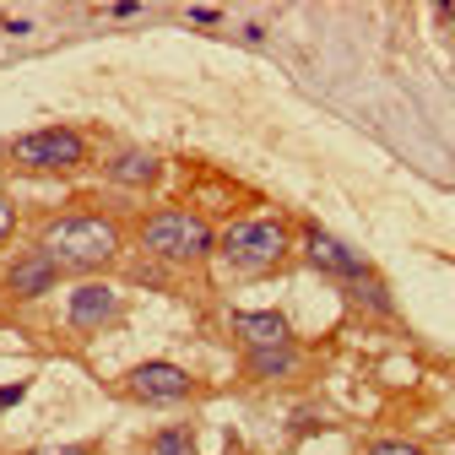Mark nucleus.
Listing matches in <instances>:
<instances>
[{
    "mask_svg": "<svg viewBox=\"0 0 455 455\" xmlns=\"http://www.w3.org/2000/svg\"><path fill=\"white\" fill-rule=\"evenodd\" d=\"M114 315H120V293H114L108 282H82V288H71L66 320H71L76 331H98V325H108Z\"/></svg>",
    "mask_w": 455,
    "mask_h": 455,
    "instance_id": "obj_7",
    "label": "nucleus"
},
{
    "mask_svg": "<svg viewBox=\"0 0 455 455\" xmlns=\"http://www.w3.org/2000/svg\"><path fill=\"white\" fill-rule=\"evenodd\" d=\"M17 402H22V385H6V390H0V412L17 407Z\"/></svg>",
    "mask_w": 455,
    "mask_h": 455,
    "instance_id": "obj_17",
    "label": "nucleus"
},
{
    "mask_svg": "<svg viewBox=\"0 0 455 455\" xmlns=\"http://www.w3.org/2000/svg\"><path fill=\"white\" fill-rule=\"evenodd\" d=\"M234 336L244 341L250 353L288 347V315H276V309H239L234 315Z\"/></svg>",
    "mask_w": 455,
    "mask_h": 455,
    "instance_id": "obj_8",
    "label": "nucleus"
},
{
    "mask_svg": "<svg viewBox=\"0 0 455 455\" xmlns=\"http://www.w3.org/2000/svg\"><path fill=\"white\" fill-rule=\"evenodd\" d=\"M157 174H163V157L147 152V147H131V152L108 157V180H120V185H152Z\"/></svg>",
    "mask_w": 455,
    "mask_h": 455,
    "instance_id": "obj_10",
    "label": "nucleus"
},
{
    "mask_svg": "<svg viewBox=\"0 0 455 455\" xmlns=\"http://www.w3.org/2000/svg\"><path fill=\"white\" fill-rule=\"evenodd\" d=\"M44 255L54 266H71V271H92V266H108L120 255V228L98 212H66L44 228Z\"/></svg>",
    "mask_w": 455,
    "mask_h": 455,
    "instance_id": "obj_1",
    "label": "nucleus"
},
{
    "mask_svg": "<svg viewBox=\"0 0 455 455\" xmlns=\"http://www.w3.org/2000/svg\"><path fill=\"white\" fill-rule=\"evenodd\" d=\"M12 157L22 168H33V174H66V168H76L87 157V141L66 125H49V131H28L12 141Z\"/></svg>",
    "mask_w": 455,
    "mask_h": 455,
    "instance_id": "obj_4",
    "label": "nucleus"
},
{
    "mask_svg": "<svg viewBox=\"0 0 455 455\" xmlns=\"http://www.w3.org/2000/svg\"><path fill=\"white\" fill-rule=\"evenodd\" d=\"M363 455H423L418 444H407V439H379V444H369Z\"/></svg>",
    "mask_w": 455,
    "mask_h": 455,
    "instance_id": "obj_14",
    "label": "nucleus"
},
{
    "mask_svg": "<svg viewBox=\"0 0 455 455\" xmlns=\"http://www.w3.org/2000/svg\"><path fill=\"white\" fill-rule=\"evenodd\" d=\"M12 228H17V206H12L6 196H0V244L12 239Z\"/></svg>",
    "mask_w": 455,
    "mask_h": 455,
    "instance_id": "obj_15",
    "label": "nucleus"
},
{
    "mask_svg": "<svg viewBox=\"0 0 455 455\" xmlns=\"http://www.w3.org/2000/svg\"><path fill=\"white\" fill-rule=\"evenodd\" d=\"M228 455H239V450H228Z\"/></svg>",
    "mask_w": 455,
    "mask_h": 455,
    "instance_id": "obj_18",
    "label": "nucleus"
},
{
    "mask_svg": "<svg viewBox=\"0 0 455 455\" xmlns=\"http://www.w3.org/2000/svg\"><path fill=\"white\" fill-rule=\"evenodd\" d=\"M141 244L157 255V260H201L217 239H212V228H206V217H196V212H152L147 222H141Z\"/></svg>",
    "mask_w": 455,
    "mask_h": 455,
    "instance_id": "obj_3",
    "label": "nucleus"
},
{
    "mask_svg": "<svg viewBox=\"0 0 455 455\" xmlns=\"http://www.w3.org/2000/svg\"><path fill=\"white\" fill-rule=\"evenodd\" d=\"M282 255H288V228L276 217H239L234 228L222 234V260L234 271H271Z\"/></svg>",
    "mask_w": 455,
    "mask_h": 455,
    "instance_id": "obj_2",
    "label": "nucleus"
},
{
    "mask_svg": "<svg viewBox=\"0 0 455 455\" xmlns=\"http://www.w3.org/2000/svg\"><path fill=\"white\" fill-rule=\"evenodd\" d=\"M33 455H87V450L82 444H38Z\"/></svg>",
    "mask_w": 455,
    "mask_h": 455,
    "instance_id": "obj_16",
    "label": "nucleus"
},
{
    "mask_svg": "<svg viewBox=\"0 0 455 455\" xmlns=\"http://www.w3.org/2000/svg\"><path fill=\"white\" fill-rule=\"evenodd\" d=\"M353 293H358V299H363L369 309H379V315H390V293H385V288H379V282H374V271L353 282Z\"/></svg>",
    "mask_w": 455,
    "mask_h": 455,
    "instance_id": "obj_13",
    "label": "nucleus"
},
{
    "mask_svg": "<svg viewBox=\"0 0 455 455\" xmlns=\"http://www.w3.org/2000/svg\"><path fill=\"white\" fill-rule=\"evenodd\" d=\"M304 255H309V266L315 271H325V276H341V282H358V276H369V266L341 244V239H331L325 228H304Z\"/></svg>",
    "mask_w": 455,
    "mask_h": 455,
    "instance_id": "obj_6",
    "label": "nucleus"
},
{
    "mask_svg": "<svg viewBox=\"0 0 455 455\" xmlns=\"http://www.w3.org/2000/svg\"><path fill=\"white\" fill-rule=\"evenodd\" d=\"M152 455H196V434L190 428H163L152 439Z\"/></svg>",
    "mask_w": 455,
    "mask_h": 455,
    "instance_id": "obj_12",
    "label": "nucleus"
},
{
    "mask_svg": "<svg viewBox=\"0 0 455 455\" xmlns=\"http://www.w3.org/2000/svg\"><path fill=\"white\" fill-rule=\"evenodd\" d=\"M293 369H299V353H293V347L250 353V374H260V379H282V374H293Z\"/></svg>",
    "mask_w": 455,
    "mask_h": 455,
    "instance_id": "obj_11",
    "label": "nucleus"
},
{
    "mask_svg": "<svg viewBox=\"0 0 455 455\" xmlns=\"http://www.w3.org/2000/svg\"><path fill=\"white\" fill-rule=\"evenodd\" d=\"M54 276H60V266H54L44 250H33V255H22V260L6 271V288H12L17 299H38V293L54 288Z\"/></svg>",
    "mask_w": 455,
    "mask_h": 455,
    "instance_id": "obj_9",
    "label": "nucleus"
},
{
    "mask_svg": "<svg viewBox=\"0 0 455 455\" xmlns=\"http://www.w3.org/2000/svg\"><path fill=\"white\" fill-rule=\"evenodd\" d=\"M125 390L136 395V402H185V395L196 390V379L180 363H136L125 374Z\"/></svg>",
    "mask_w": 455,
    "mask_h": 455,
    "instance_id": "obj_5",
    "label": "nucleus"
}]
</instances>
